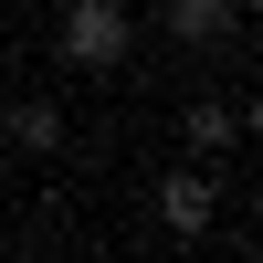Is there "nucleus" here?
<instances>
[{"instance_id":"1","label":"nucleus","mask_w":263,"mask_h":263,"mask_svg":"<svg viewBox=\"0 0 263 263\" xmlns=\"http://www.w3.org/2000/svg\"><path fill=\"white\" fill-rule=\"evenodd\" d=\"M63 63H84V74H116L126 63V0H63Z\"/></svg>"},{"instance_id":"2","label":"nucleus","mask_w":263,"mask_h":263,"mask_svg":"<svg viewBox=\"0 0 263 263\" xmlns=\"http://www.w3.org/2000/svg\"><path fill=\"white\" fill-rule=\"evenodd\" d=\"M211 211H221L211 168H168V179H158V221L168 232H211Z\"/></svg>"},{"instance_id":"3","label":"nucleus","mask_w":263,"mask_h":263,"mask_svg":"<svg viewBox=\"0 0 263 263\" xmlns=\"http://www.w3.org/2000/svg\"><path fill=\"white\" fill-rule=\"evenodd\" d=\"M232 21H242L232 0H168V42H190V53H221Z\"/></svg>"},{"instance_id":"4","label":"nucleus","mask_w":263,"mask_h":263,"mask_svg":"<svg viewBox=\"0 0 263 263\" xmlns=\"http://www.w3.org/2000/svg\"><path fill=\"white\" fill-rule=\"evenodd\" d=\"M179 126H190V158H221V147L242 137V105H211V95H200V105H190Z\"/></svg>"},{"instance_id":"5","label":"nucleus","mask_w":263,"mask_h":263,"mask_svg":"<svg viewBox=\"0 0 263 263\" xmlns=\"http://www.w3.org/2000/svg\"><path fill=\"white\" fill-rule=\"evenodd\" d=\"M11 147H42V158H53V147H63V116H53V105H11Z\"/></svg>"},{"instance_id":"6","label":"nucleus","mask_w":263,"mask_h":263,"mask_svg":"<svg viewBox=\"0 0 263 263\" xmlns=\"http://www.w3.org/2000/svg\"><path fill=\"white\" fill-rule=\"evenodd\" d=\"M242 126H253V137H263V95H253V105H242Z\"/></svg>"},{"instance_id":"7","label":"nucleus","mask_w":263,"mask_h":263,"mask_svg":"<svg viewBox=\"0 0 263 263\" xmlns=\"http://www.w3.org/2000/svg\"><path fill=\"white\" fill-rule=\"evenodd\" d=\"M232 11H263V0H232Z\"/></svg>"}]
</instances>
